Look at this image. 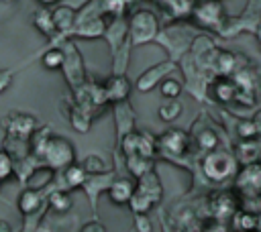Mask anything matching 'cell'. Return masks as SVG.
<instances>
[{"label":"cell","mask_w":261,"mask_h":232,"mask_svg":"<svg viewBox=\"0 0 261 232\" xmlns=\"http://www.w3.org/2000/svg\"><path fill=\"white\" fill-rule=\"evenodd\" d=\"M196 31L192 22H184V20H173L165 26H161L155 43L161 45L167 51V59L179 63L181 57L190 51L194 39H196Z\"/></svg>","instance_id":"1"},{"label":"cell","mask_w":261,"mask_h":232,"mask_svg":"<svg viewBox=\"0 0 261 232\" xmlns=\"http://www.w3.org/2000/svg\"><path fill=\"white\" fill-rule=\"evenodd\" d=\"M239 167H241V163H239L237 155L232 151L220 149V147L204 153L200 159L202 175L210 183H226V181L234 179Z\"/></svg>","instance_id":"2"},{"label":"cell","mask_w":261,"mask_h":232,"mask_svg":"<svg viewBox=\"0 0 261 232\" xmlns=\"http://www.w3.org/2000/svg\"><path fill=\"white\" fill-rule=\"evenodd\" d=\"M188 16L194 26L204 28L206 33H214V35H222L230 18L226 14V8L222 6V0H196L192 2Z\"/></svg>","instance_id":"3"},{"label":"cell","mask_w":261,"mask_h":232,"mask_svg":"<svg viewBox=\"0 0 261 232\" xmlns=\"http://www.w3.org/2000/svg\"><path fill=\"white\" fill-rule=\"evenodd\" d=\"M161 31V20L151 8H135L128 16V41L133 47L155 43Z\"/></svg>","instance_id":"4"},{"label":"cell","mask_w":261,"mask_h":232,"mask_svg":"<svg viewBox=\"0 0 261 232\" xmlns=\"http://www.w3.org/2000/svg\"><path fill=\"white\" fill-rule=\"evenodd\" d=\"M61 49H63V67H61V73L67 81V85L71 88V92L80 90L84 83H86V63H84V57L77 49V45L73 43V39H63L59 41Z\"/></svg>","instance_id":"5"},{"label":"cell","mask_w":261,"mask_h":232,"mask_svg":"<svg viewBox=\"0 0 261 232\" xmlns=\"http://www.w3.org/2000/svg\"><path fill=\"white\" fill-rule=\"evenodd\" d=\"M41 163L55 169V171H63L65 167L75 163V144L59 134H53L45 147V153L41 157Z\"/></svg>","instance_id":"6"},{"label":"cell","mask_w":261,"mask_h":232,"mask_svg":"<svg viewBox=\"0 0 261 232\" xmlns=\"http://www.w3.org/2000/svg\"><path fill=\"white\" fill-rule=\"evenodd\" d=\"M234 193L243 199H255L261 195V161L241 165L234 179Z\"/></svg>","instance_id":"7"},{"label":"cell","mask_w":261,"mask_h":232,"mask_svg":"<svg viewBox=\"0 0 261 232\" xmlns=\"http://www.w3.org/2000/svg\"><path fill=\"white\" fill-rule=\"evenodd\" d=\"M177 67H179V63H175V61H171V59H163V61H159V63H155V65H151V67H147L143 73H139L133 85H135V90L141 92V94L153 92V90L159 88L161 81L167 79Z\"/></svg>","instance_id":"8"},{"label":"cell","mask_w":261,"mask_h":232,"mask_svg":"<svg viewBox=\"0 0 261 232\" xmlns=\"http://www.w3.org/2000/svg\"><path fill=\"white\" fill-rule=\"evenodd\" d=\"M190 142L192 136L181 130V128H167L157 136V153L175 159V157H184L186 153H190Z\"/></svg>","instance_id":"9"},{"label":"cell","mask_w":261,"mask_h":232,"mask_svg":"<svg viewBox=\"0 0 261 232\" xmlns=\"http://www.w3.org/2000/svg\"><path fill=\"white\" fill-rule=\"evenodd\" d=\"M2 130L6 134H12V136H22V138H29L37 128H39V122L33 114H27V112H8L2 122H0Z\"/></svg>","instance_id":"10"},{"label":"cell","mask_w":261,"mask_h":232,"mask_svg":"<svg viewBox=\"0 0 261 232\" xmlns=\"http://www.w3.org/2000/svg\"><path fill=\"white\" fill-rule=\"evenodd\" d=\"M53 12V20H55V28L59 39H53L51 43H59L63 39H71V33L77 24V10L69 4H57L51 8Z\"/></svg>","instance_id":"11"},{"label":"cell","mask_w":261,"mask_h":232,"mask_svg":"<svg viewBox=\"0 0 261 232\" xmlns=\"http://www.w3.org/2000/svg\"><path fill=\"white\" fill-rule=\"evenodd\" d=\"M102 39L108 43L110 53L114 55L120 47L128 43V18H124L122 14L110 16V20H106V31Z\"/></svg>","instance_id":"12"},{"label":"cell","mask_w":261,"mask_h":232,"mask_svg":"<svg viewBox=\"0 0 261 232\" xmlns=\"http://www.w3.org/2000/svg\"><path fill=\"white\" fill-rule=\"evenodd\" d=\"M102 85H104V94H106V100H108L110 106L116 104V102L128 100L130 90L135 88L133 81L126 77V73H110L102 81Z\"/></svg>","instance_id":"13"},{"label":"cell","mask_w":261,"mask_h":232,"mask_svg":"<svg viewBox=\"0 0 261 232\" xmlns=\"http://www.w3.org/2000/svg\"><path fill=\"white\" fill-rule=\"evenodd\" d=\"M112 116H114V130H116V142H120L128 132L135 130V110L128 104V100L124 102H116L112 104Z\"/></svg>","instance_id":"14"},{"label":"cell","mask_w":261,"mask_h":232,"mask_svg":"<svg viewBox=\"0 0 261 232\" xmlns=\"http://www.w3.org/2000/svg\"><path fill=\"white\" fill-rule=\"evenodd\" d=\"M137 191V179L135 177H122V175H116L108 187V199L114 204V206H128L130 197L135 195Z\"/></svg>","instance_id":"15"},{"label":"cell","mask_w":261,"mask_h":232,"mask_svg":"<svg viewBox=\"0 0 261 232\" xmlns=\"http://www.w3.org/2000/svg\"><path fill=\"white\" fill-rule=\"evenodd\" d=\"M116 177V173L110 169L108 173H102V175H88L86 177V183L82 185V189L86 191V195L90 197V204H92V212L96 214L98 210V197L102 191H108L112 179Z\"/></svg>","instance_id":"16"},{"label":"cell","mask_w":261,"mask_h":232,"mask_svg":"<svg viewBox=\"0 0 261 232\" xmlns=\"http://www.w3.org/2000/svg\"><path fill=\"white\" fill-rule=\"evenodd\" d=\"M208 90H210V96H212L216 102H220V104L237 102L239 85H237V81H234L232 77H222V75H218V77H214V79L210 81Z\"/></svg>","instance_id":"17"},{"label":"cell","mask_w":261,"mask_h":232,"mask_svg":"<svg viewBox=\"0 0 261 232\" xmlns=\"http://www.w3.org/2000/svg\"><path fill=\"white\" fill-rule=\"evenodd\" d=\"M43 201H47L43 189H33V187H24L18 197H16V208L22 216H35L41 208H43Z\"/></svg>","instance_id":"18"},{"label":"cell","mask_w":261,"mask_h":232,"mask_svg":"<svg viewBox=\"0 0 261 232\" xmlns=\"http://www.w3.org/2000/svg\"><path fill=\"white\" fill-rule=\"evenodd\" d=\"M137 189L143 195H147L155 206L163 199V185H161V179H159V175H157L155 169H151L141 179H137Z\"/></svg>","instance_id":"19"},{"label":"cell","mask_w":261,"mask_h":232,"mask_svg":"<svg viewBox=\"0 0 261 232\" xmlns=\"http://www.w3.org/2000/svg\"><path fill=\"white\" fill-rule=\"evenodd\" d=\"M33 26H35L43 37H47V41L59 39L57 28H55V20H53V12H51L49 6H39V8L33 12Z\"/></svg>","instance_id":"20"},{"label":"cell","mask_w":261,"mask_h":232,"mask_svg":"<svg viewBox=\"0 0 261 232\" xmlns=\"http://www.w3.org/2000/svg\"><path fill=\"white\" fill-rule=\"evenodd\" d=\"M55 173H57L55 169H51V167H47V165L39 163V165H37V167H33V169H31V173L24 177L22 185H24V187H33V189H45L49 183H53Z\"/></svg>","instance_id":"21"},{"label":"cell","mask_w":261,"mask_h":232,"mask_svg":"<svg viewBox=\"0 0 261 232\" xmlns=\"http://www.w3.org/2000/svg\"><path fill=\"white\" fill-rule=\"evenodd\" d=\"M63 112L69 118V124H71L73 130H77V132H88L90 130L94 116L88 110H84L80 104H75V100L69 104V110H63Z\"/></svg>","instance_id":"22"},{"label":"cell","mask_w":261,"mask_h":232,"mask_svg":"<svg viewBox=\"0 0 261 232\" xmlns=\"http://www.w3.org/2000/svg\"><path fill=\"white\" fill-rule=\"evenodd\" d=\"M39 57H41V65H43L45 69H49V71H57V69H59V71H61L65 55H63V49H61L59 43H57V45L47 43V47H45L43 51H39Z\"/></svg>","instance_id":"23"},{"label":"cell","mask_w":261,"mask_h":232,"mask_svg":"<svg viewBox=\"0 0 261 232\" xmlns=\"http://www.w3.org/2000/svg\"><path fill=\"white\" fill-rule=\"evenodd\" d=\"M53 134H51V128L49 126H39L31 136H29V149H31V155L41 163V157H43V153H45V147H47V142H49V138H51Z\"/></svg>","instance_id":"24"},{"label":"cell","mask_w":261,"mask_h":232,"mask_svg":"<svg viewBox=\"0 0 261 232\" xmlns=\"http://www.w3.org/2000/svg\"><path fill=\"white\" fill-rule=\"evenodd\" d=\"M153 161L155 159H149L143 155H128V157H124V167H126L130 177L141 179L145 173H149L153 169Z\"/></svg>","instance_id":"25"},{"label":"cell","mask_w":261,"mask_h":232,"mask_svg":"<svg viewBox=\"0 0 261 232\" xmlns=\"http://www.w3.org/2000/svg\"><path fill=\"white\" fill-rule=\"evenodd\" d=\"M47 206H49V210L55 212V214H65V212L71 210L73 197H71L69 189H55V191H51V193L47 195Z\"/></svg>","instance_id":"26"},{"label":"cell","mask_w":261,"mask_h":232,"mask_svg":"<svg viewBox=\"0 0 261 232\" xmlns=\"http://www.w3.org/2000/svg\"><path fill=\"white\" fill-rule=\"evenodd\" d=\"M192 140L196 142L198 151H202V153H208V151H214L220 147V136L208 126H202L196 134H192Z\"/></svg>","instance_id":"27"},{"label":"cell","mask_w":261,"mask_h":232,"mask_svg":"<svg viewBox=\"0 0 261 232\" xmlns=\"http://www.w3.org/2000/svg\"><path fill=\"white\" fill-rule=\"evenodd\" d=\"M86 169L82 167V163H73L69 167L63 169V183H65V189H82V185L86 183Z\"/></svg>","instance_id":"28"},{"label":"cell","mask_w":261,"mask_h":232,"mask_svg":"<svg viewBox=\"0 0 261 232\" xmlns=\"http://www.w3.org/2000/svg\"><path fill=\"white\" fill-rule=\"evenodd\" d=\"M181 112H184V106H181V102H179L177 98L165 100V102H161L159 108H157V116H159V120H163V122H173V120H177V118L181 116Z\"/></svg>","instance_id":"29"},{"label":"cell","mask_w":261,"mask_h":232,"mask_svg":"<svg viewBox=\"0 0 261 232\" xmlns=\"http://www.w3.org/2000/svg\"><path fill=\"white\" fill-rule=\"evenodd\" d=\"M237 232H257V212H234Z\"/></svg>","instance_id":"30"},{"label":"cell","mask_w":261,"mask_h":232,"mask_svg":"<svg viewBox=\"0 0 261 232\" xmlns=\"http://www.w3.org/2000/svg\"><path fill=\"white\" fill-rule=\"evenodd\" d=\"M181 92H184V83H181L177 77H173V75H169L167 79H163V81H161V85H159V94H161L165 100L179 98V96H181Z\"/></svg>","instance_id":"31"},{"label":"cell","mask_w":261,"mask_h":232,"mask_svg":"<svg viewBox=\"0 0 261 232\" xmlns=\"http://www.w3.org/2000/svg\"><path fill=\"white\" fill-rule=\"evenodd\" d=\"M82 167L86 169L88 175H102V173H108V171H110V169L106 167V161H104L100 155H96V153L88 155V157L82 161Z\"/></svg>","instance_id":"32"},{"label":"cell","mask_w":261,"mask_h":232,"mask_svg":"<svg viewBox=\"0 0 261 232\" xmlns=\"http://www.w3.org/2000/svg\"><path fill=\"white\" fill-rule=\"evenodd\" d=\"M14 175H16V161L4 147H0V179L6 181Z\"/></svg>","instance_id":"33"},{"label":"cell","mask_w":261,"mask_h":232,"mask_svg":"<svg viewBox=\"0 0 261 232\" xmlns=\"http://www.w3.org/2000/svg\"><path fill=\"white\" fill-rule=\"evenodd\" d=\"M128 208H130V212H133V216L135 214H149L153 208H155V204L147 197V195H143L139 189L135 191V195L130 197V201H128Z\"/></svg>","instance_id":"34"},{"label":"cell","mask_w":261,"mask_h":232,"mask_svg":"<svg viewBox=\"0 0 261 232\" xmlns=\"http://www.w3.org/2000/svg\"><path fill=\"white\" fill-rule=\"evenodd\" d=\"M237 134H239L241 140H247V138H259L253 118H241V120H237Z\"/></svg>","instance_id":"35"},{"label":"cell","mask_w":261,"mask_h":232,"mask_svg":"<svg viewBox=\"0 0 261 232\" xmlns=\"http://www.w3.org/2000/svg\"><path fill=\"white\" fill-rule=\"evenodd\" d=\"M133 228L135 232H153V220L149 218V214H135Z\"/></svg>","instance_id":"36"},{"label":"cell","mask_w":261,"mask_h":232,"mask_svg":"<svg viewBox=\"0 0 261 232\" xmlns=\"http://www.w3.org/2000/svg\"><path fill=\"white\" fill-rule=\"evenodd\" d=\"M16 71H18V67H0V96L12 85Z\"/></svg>","instance_id":"37"},{"label":"cell","mask_w":261,"mask_h":232,"mask_svg":"<svg viewBox=\"0 0 261 232\" xmlns=\"http://www.w3.org/2000/svg\"><path fill=\"white\" fill-rule=\"evenodd\" d=\"M80 232H108V230L100 220H90L80 228Z\"/></svg>","instance_id":"38"},{"label":"cell","mask_w":261,"mask_h":232,"mask_svg":"<svg viewBox=\"0 0 261 232\" xmlns=\"http://www.w3.org/2000/svg\"><path fill=\"white\" fill-rule=\"evenodd\" d=\"M251 118H253V122H255L257 134H259V138H261V108H259V110H255V114H253Z\"/></svg>","instance_id":"39"},{"label":"cell","mask_w":261,"mask_h":232,"mask_svg":"<svg viewBox=\"0 0 261 232\" xmlns=\"http://www.w3.org/2000/svg\"><path fill=\"white\" fill-rule=\"evenodd\" d=\"M0 232H12V224L8 220H2L0 218Z\"/></svg>","instance_id":"40"},{"label":"cell","mask_w":261,"mask_h":232,"mask_svg":"<svg viewBox=\"0 0 261 232\" xmlns=\"http://www.w3.org/2000/svg\"><path fill=\"white\" fill-rule=\"evenodd\" d=\"M41 6H49V8H53V6H57L59 4V0H37Z\"/></svg>","instance_id":"41"},{"label":"cell","mask_w":261,"mask_h":232,"mask_svg":"<svg viewBox=\"0 0 261 232\" xmlns=\"http://www.w3.org/2000/svg\"><path fill=\"white\" fill-rule=\"evenodd\" d=\"M255 41H257V45H259V49H261V24H259L257 31H255Z\"/></svg>","instance_id":"42"},{"label":"cell","mask_w":261,"mask_h":232,"mask_svg":"<svg viewBox=\"0 0 261 232\" xmlns=\"http://www.w3.org/2000/svg\"><path fill=\"white\" fill-rule=\"evenodd\" d=\"M257 232H261V212H257Z\"/></svg>","instance_id":"43"},{"label":"cell","mask_w":261,"mask_h":232,"mask_svg":"<svg viewBox=\"0 0 261 232\" xmlns=\"http://www.w3.org/2000/svg\"><path fill=\"white\" fill-rule=\"evenodd\" d=\"M0 2H4V4H10V2H14V0H0Z\"/></svg>","instance_id":"44"},{"label":"cell","mask_w":261,"mask_h":232,"mask_svg":"<svg viewBox=\"0 0 261 232\" xmlns=\"http://www.w3.org/2000/svg\"><path fill=\"white\" fill-rule=\"evenodd\" d=\"M0 187H2V179H0Z\"/></svg>","instance_id":"45"}]
</instances>
